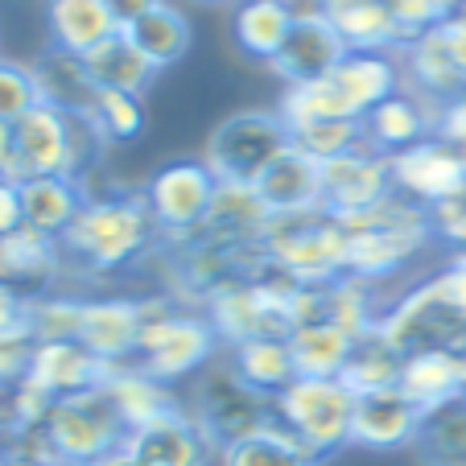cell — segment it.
<instances>
[{
	"mask_svg": "<svg viewBox=\"0 0 466 466\" xmlns=\"http://www.w3.org/2000/svg\"><path fill=\"white\" fill-rule=\"evenodd\" d=\"M417 450H421L425 466H466V396L425 413Z\"/></svg>",
	"mask_w": 466,
	"mask_h": 466,
	"instance_id": "37",
	"label": "cell"
},
{
	"mask_svg": "<svg viewBox=\"0 0 466 466\" xmlns=\"http://www.w3.org/2000/svg\"><path fill=\"white\" fill-rule=\"evenodd\" d=\"M107 363L96 360L79 339H58V343H34L29 355V371L25 380L34 388H42L50 400L62 396H79V392H96L104 388Z\"/></svg>",
	"mask_w": 466,
	"mask_h": 466,
	"instance_id": "19",
	"label": "cell"
},
{
	"mask_svg": "<svg viewBox=\"0 0 466 466\" xmlns=\"http://www.w3.org/2000/svg\"><path fill=\"white\" fill-rule=\"evenodd\" d=\"M285 149H293V137L281 112H236L207 137L203 161L219 182L252 186Z\"/></svg>",
	"mask_w": 466,
	"mask_h": 466,
	"instance_id": "8",
	"label": "cell"
},
{
	"mask_svg": "<svg viewBox=\"0 0 466 466\" xmlns=\"http://www.w3.org/2000/svg\"><path fill=\"white\" fill-rule=\"evenodd\" d=\"M112 5V13H116V21H120V29H128V25H137L141 17H149L153 9H161L166 0H107Z\"/></svg>",
	"mask_w": 466,
	"mask_h": 466,
	"instance_id": "49",
	"label": "cell"
},
{
	"mask_svg": "<svg viewBox=\"0 0 466 466\" xmlns=\"http://www.w3.org/2000/svg\"><path fill=\"white\" fill-rule=\"evenodd\" d=\"M104 137L83 112H66L58 104H37L17 120V169L13 182L29 177H75L87 182V169L96 166Z\"/></svg>",
	"mask_w": 466,
	"mask_h": 466,
	"instance_id": "4",
	"label": "cell"
},
{
	"mask_svg": "<svg viewBox=\"0 0 466 466\" xmlns=\"http://www.w3.org/2000/svg\"><path fill=\"white\" fill-rule=\"evenodd\" d=\"M42 104V87H37L34 66L13 58H0V120L17 124L25 112Z\"/></svg>",
	"mask_w": 466,
	"mask_h": 466,
	"instance_id": "41",
	"label": "cell"
},
{
	"mask_svg": "<svg viewBox=\"0 0 466 466\" xmlns=\"http://www.w3.org/2000/svg\"><path fill=\"white\" fill-rule=\"evenodd\" d=\"M388 194H396L392 169H388L384 153H376L371 145H360L322 166V211L339 215V219L384 203Z\"/></svg>",
	"mask_w": 466,
	"mask_h": 466,
	"instance_id": "13",
	"label": "cell"
},
{
	"mask_svg": "<svg viewBox=\"0 0 466 466\" xmlns=\"http://www.w3.org/2000/svg\"><path fill=\"white\" fill-rule=\"evenodd\" d=\"M17 228H25V219H21V186L13 177H0V239L13 236Z\"/></svg>",
	"mask_w": 466,
	"mask_h": 466,
	"instance_id": "47",
	"label": "cell"
},
{
	"mask_svg": "<svg viewBox=\"0 0 466 466\" xmlns=\"http://www.w3.org/2000/svg\"><path fill=\"white\" fill-rule=\"evenodd\" d=\"M462 396H466V351H462Z\"/></svg>",
	"mask_w": 466,
	"mask_h": 466,
	"instance_id": "52",
	"label": "cell"
},
{
	"mask_svg": "<svg viewBox=\"0 0 466 466\" xmlns=\"http://www.w3.org/2000/svg\"><path fill=\"white\" fill-rule=\"evenodd\" d=\"M215 190H219V177L211 174V166L203 157L166 161L141 186L153 223H157L161 239H169V244H182V239L203 231L211 203H215Z\"/></svg>",
	"mask_w": 466,
	"mask_h": 466,
	"instance_id": "10",
	"label": "cell"
},
{
	"mask_svg": "<svg viewBox=\"0 0 466 466\" xmlns=\"http://www.w3.org/2000/svg\"><path fill=\"white\" fill-rule=\"evenodd\" d=\"M289 351L298 363V376H343L355 351V335H347L335 322L309 318L298 330H289Z\"/></svg>",
	"mask_w": 466,
	"mask_h": 466,
	"instance_id": "31",
	"label": "cell"
},
{
	"mask_svg": "<svg viewBox=\"0 0 466 466\" xmlns=\"http://www.w3.org/2000/svg\"><path fill=\"white\" fill-rule=\"evenodd\" d=\"M66 277V256L62 244L34 228H17L13 236L0 239V281L13 285L25 301L54 293Z\"/></svg>",
	"mask_w": 466,
	"mask_h": 466,
	"instance_id": "16",
	"label": "cell"
},
{
	"mask_svg": "<svg viewBox=\"0 0 466 466\" xmlns=\"http://www.w3.org/2000/svg\"><path fill=\"white\" fill-rule=\"evenodd\" d=\"M355 400L360 396L347 388L343 376H298L273 400L277 421L322 462L326 454L351 446Z\"/></svg>",
	"mask_w": 466,
	"mask_h": 466,
	"instance_id": "7",
	"label": "cell"
},
{
	"mask_svg": "<svg viewBox=\"0 0 466 466\" xmlns=\"http://www.w3.org/2000/svg\"><path fill=\"white\" fill-rule=\"evenodd\" d=\"M145 330V298H83L79 343L107 368L137 363Z\"/></svg>",
	"mask_w": 466,
	"mask_h": 466,
	"instance_id": "14",
	"label": "cell"
},
{
	"mask_svg": "<svg viewBox=\"0 0 466 466\" xmlns=\"http://www.w3.org/2000/svg\"><path fill=\"white\" fill-rule=\"evenodd\" d=\"M318 13L335 25V34L347 42V50L388 54L405 46L400 25H396L384 0H318Z\"/></svg>",
	"mask_w": 466,
	"mask_h": 466,
	"instance_id": "26",
	"label": "cell"
},
{
	"mask_svg": "<svg viewBox=\"0 0 466 466\" xmlns=\"http://www.w3.org/2000/svg\"><path fill=\"white\" fill-rule=\"evenodd\" d=\"M17 186H21V219H25V228L42 231L50 239L66 236L91 198L87 182H75V177H29V182Z\"/></svg>",
	"mask_w": 466,
	"mask_h": 466,
	"instance_id": "28",
	"label": "cell"
},
{
	"mask_svg": "<svg viewBox=\"0 0 466 466\" xmlns=\"http://www.w3.org/2000/svg\"><path fill=\"white\" fill-rule=\"evenodd\" d=\"M396 388H400L421 413L454 405V400H462V351H441V347L409 351L405 363H400Z\"/></svg>",
	"mask_w": 466,
	"mask_h": 466,
	"instance_id": "25",
	"label": "cell"
},
{
	"mask_svg": "<svg viewBox=\"0 0 466 466\" xmlns=\"http://www.w3.org/2000/svg\"><path fill=\"white\" fill-rule=\"evenodd\" d=\"M405 91L400 62L388 54H360L351 50L330 75L309 83H293L281 96V120L289 124H314V120H363L371 107Z\"/></svg>",
	"mask_w": 466,
	"mask_h": 466,
	"instance_id": "2",
	"label": "cell"
},
{
	"mask_svg": "<svg viewBox=\"0 0 466 466\" xmlns=\"http://www.w3.org/2000/svg\"><path fill=\"white\" fill-rule=\"evenodd\" d=\"M96 466H137V458H132L128 450L120 446V450H112V454H107V458H99Z\"/></svg>",
	"mask_w": 466,
	"mask_h": 466,
	"instance_id": "51",
	"label": "cell"
},
{
	"mask_svg": "<svg viewBox=\"0 0 466 466\" xmlns=\"http://www.w3.org/2000/svg\"><path fill=\"white\" fill-rule=\"evenodd\" d=\"M293 21H298V13H293L289 0H236L231 34H236L244 54H252V58L273 66V58L281 54Z\"/></svg>",
	"mask_w": 466,
	"mask_h": 466,
	"instance_id": "29",
	"label": "cell"
},
{
	"mask_svg": "<svg viewBox=\"0 0 466 466\" xmlns=\"http://www.w3.org/2000/svg\"><path fill=\"white\" fill-rule=\"evenodd\" d=\"M458 5H466V0H458Z\"/></svg>",
	"mask_w": 466,
	"mask_h": 466,
	"instance_id": "56",
	"label": "cell"
},
{
	"mask_svg": "<svg viewBox=\"0 0 466 466\" xmlns=\"http://www.w3.org/2000/svg\"><path fill=\"white\" fill-rule=\"evenodd\" d=\"M433 137L446 145H454L458 153H466V91L433 112Z\"/></svg>",
	"mask_w": 466,
	"mask_h": 466,
	"instance_id": "45",
	"label": "cell"
},
{
	"mask_svg": "<svg viewBox=\"0 0 466 466\" xmlns=\"http://www.w3.org/2000/svg\"><path fill=\"white\" fill-rule=\"evenodd\" d=\"M219 335L203 309L177 306L166 293L145 298V330L137 347V363L161 384H182L190 376H203L219 355Z\"/></svg>",
	"mask_w": 466,
	"mask_h": 466,
	"instance_id": "6",
	"label": "cell"
},
{
	"mask_svg": "<svg viewBox=\"0 0 466 466\" xmlns=\"http://www.w3.org/2000/svg\"><path fill=\"white\" fill-rule=\"evenodd\" d=\"M268 219H273V215H268V207L260 203L256 186L219 182L211 215H207L198 236L211 239V244H223V248H239V252H260V239H264Z\"/></svg>",
	"mask_w": 466,
	"mask_h": 466,
	"instance_id": "21",
	"label": "cell"
},
{
	"mask_svg": "<svg viewBox=\"0 0 466 466\" xmlns=\"http://www.w3.org/2000/svg\"><path fill=\"white\" fill-rule=\"evenodd\" d=\"M34 75H37V87H42L46 104H58V107H66V112H87L96 87H91V79H87L83 58H71V54H62L50 46V50L34 62Z\"/></svg>",
	"mask_w": 466,
	"mask_h": 466,
	"instance_id": "36",
	"label": "cell"
},
{
	"mask_svg": "<svg viewBox=\"0 0 466 466\" xmlns=\"http://www.w3.org/2000/svg\"><path fill=\"white\" fill-rule=\"evenodd\" d=\"M0 466H9V458H5V450H0Z\"/></svg>",
	"mask_w": 466,
	"mask_h": 466,
	"instance_id": "54",
	"label": "cell"
},
{
	"mask_svg": "<svg viewBox=\"0 0 466 466\" xmlns=\"http://www.w3.org/2000/svg\"><path fill=\"white\" fill-rule=\"evenodd\" d=\"M376 330L400 355L430 351V347H441V351H466V314L450 306V298L438 289L433 277L400 293V298L384 309V318H380Z\"/></svg>",
	"mask_w": 466,
	"mask_h": 466,
	"instance_id": "11",
	"label": "cell"
},
{
	"mask_svg": "<svg viewBox=\"0 0 466 466\" xmlns=\"http://www.w3.org/2000/svg\"><path fill=\"white\" fill-rule=\"evenodd\" d=\"M228 363L236 368V376L244 384H252L256 392L273 396V400L298 380L289 339H252V343H239L228 351Z\"/></svg>",
	"mask_w": 466,
	"mask_h": 466,
	"instance_id": "32",
	"label": "cell"
},
{
	"mask_svg": "<svg viewBox=\"0 0 466 466\" xmlns=\"http://www.w3.org/2000/svg\"><path fill=\"white\" fill-rule=\"evenodd\" d=\"M430 228H433V239L450 244L454 252H466V190L430 207Z\"/></svg>",
	"mask_w": 466,
	"mask_h": 466,
	"instance_id": "43",
	"label": "cell"
},
{
	"mask_svg": "<svg viewBox=\"0 0 466 466\" xmlns=\"http://www.w3.org/2000/svg\"><path fill=\"white\" fill-rule=\"evenodd\" d=\"M388 13L400 25V37L413 42V37L430 34V29L446 25V17L458 9V0H384Z\"/></svg>",
	"mask_w": 466,
	"mask_h": 466,
	"instance_id": "42",
	"label": "cell"
},
{
	"mask_svg": "<svg viewBox=\"0 0 466 466\" xmlns=\"http://www.w3.org/2000/svg\"><path fill=\"white\" fill-rule=\"evenodd\" d=\"M347 54H351L347 42L335 34V25L322 13H298L281 54L273 58V71L285 79V87H293V83H309L330 75Z\"/></svg>",
	"mask_w": 466,
	"mask_h": 466,
	"instance_id": "18",
	"label": "cell"
},
{
	"mask_svg": "<svg viewBox=\"0 0 466 466\" xmlns=\"http://www.w3.org/2000/svg\"><path fill=\"white\" fill-rule=\"evenodd\" d=\"M400 75H405L409 96L425 99L430 107H441L446 99L466 91V75L458 71L454 54H450L446 37H441V25L400 46Z\"/></svg>",
	"mask_w": 466,
	"mask_h": 466,
	"instance_id": "20",
	"label": "cell"
},
{
	"mask_svg": "<svg viewBox=\"0 0 466 466\" xmlns=\"http://www.w3.org/2000/svg\"><path fill=\"white\" fill-rule=\"evenodd\" d=\"M207 5H223V0H207Z\"/></svg>",
	"mask_w": 466,
	"mask_h": 466,
	"instance_id": "55",
	"label": "cell"
},
{
	"mask_svg": "<svg viewBox=\"0 0 466 466\" xmlns=\"http://www.w3.org/2000/svg\"><path fill=\"white\" fill-rule=\"evenodd\" d=\"M87 66L91 87L99 91H128V96H145L157 79V66L145 58L137 46H132L128 34H116L112 42H104L99 50H91L83 58Z\"/></svg>",
	"mask_w": 466,
	"mask_h": 466,
	"instance_id": "30",
	"label": "cell"
},
{
	"mask_svg": "<svg viewBox=\"0 0 466 466\" xmlns=\"http://www.w3.org/2000/svg\"><path fill=\"white\" fill-rule=\"evenodd\" d=\"M87 116L96 124V132L104 137V145L116 141H137L149 124V112H145V96H128V91H99L91 96Z\"/></svg>",
	"mask_w": 466,
	"mask_h": 466,
	"instance_id": "38",
	"label": "cell"
},
{
	"mask_svg": "<svg viewBox=\"0 0 466 466\" xmlns=\"http://www.w3.org/2000/svg\"><path fill=\"white\" fill-rule=\"evenodd\" d=\"M50 46L71 58H87L116 34H124L107 0H46Z\"/></svg>",
	"mask_w": 466,
	"mask_h": 466,
	"instance_id": "23",
	"label": "cell"
},
{
	"mask_svg": "<svg viewBox=\"0 0 466 466\" xmlns=\"http://www.w3.org/2000/svg\"><path fill=\"white\" fill-rule=\"evenodd\" d=\"M219 462L223 466H318V458L281 421H273L264 425L260 433H252V438L223 446Z\"/></svg>",
	"mask_w": 466,
	"mask_h": 466,
	"instance_id": "34",
	"label": "cell"
},
{
	"mask_svg": "<svg viewBox=\"0 0 466 466\" xmlns=\"http://www.w3.org/2000/svg\"><path fill=\"white\" fill-rule=\"evenodd\" d=\"M293 149L309 153L314 161H335L343 153L360 149L363 141V120H314V124H293L289 128Z\"/></svg>",
	"mask_w": 466,
	"mask_h": 466,
	"instance_id": "40",
	"label": "cell"
},
{
	"mask_svg": "<svg viewBox=\"0 0 466 466\" xmlns=\"http://www.w3.org/2000/svg\"><path fill=\"white\" fill-rule=\"evenodd\" d=\"M104 396L112 400L116 417L124 421V430L137 433L145 425L161 421V417L177 413L182 400L174 396V388L161 384L157 376L141 368V363H120V368H107L104 376Z\"/></svg>",
	"mask_w": 466,
	"mask_h": 466,
	"instance_id": "22",
	"label": "cell"
},
{
	"mask_svg": "<svg viewBox=\"0 0 466 466\" xmlns=\"http://www.w3.org/2000/svg\"><path fill=\"white\" fill-rule=\"evenodd\" d=\"M29 355H34V335L17 330V335H0V392H9L25 380Z\"/></svg>",
	"mask_w": 466,
	"mask_h": 466,
	"instance_id": "44",
	"label": "cell"
},
{
	"mask_svg": "<svg viewBox=\"0 0 466 466\" xmlns=\"http://www.w3.org/2000/svg\"><path fill=\"white\" fill-rule=\"evenodd\" d=\"M441 37H446L450 54H454L458 71L466 75V5H458V9L446 17V25H441Z\"/></svg>",
	"mask_w": 466,
	"mask_h": 466,
	"instance_id": "48",
	"label": "cell"
},
{
	"mask_svg": "<svg viewBox=\"0 0 466 466\" xmlns=\"http://www.w3.org/2000/svg\"><path fill=\"white\" fill-rule=\"evenodd\" d=\"M343 228H347V277H360L368 285L396 277L433 239L430 211L400 198V194H388L384 203L368 207L360 215H347Z\"/></svg>",
	"mask_w": 466,
	"mask_h": 466,
	"instance_id": "3",
	"label": "cell"
},
{
	"mask_svg": "<svg viewBox=\"0 0 466 466\" xmlns=\"http://www.w3.org/2000/svg\"><path fill=\"white\" fill-rule=\"evenodd\" d=\"M388 169H392V190L425 211L466 190V153H458L454 145L438 141V137L392 153Z\"/></svg>",
	"mask_w": 466,
	"mask_h": 466,
	"instance_id": "12",
	"label": "cell"
},
{
	"mask_svg": "<svg viewBox=\"0 0 466 466\" xmlns=\"http://www.w3.org/2000/svg\"><path fill=\"white\" fill-rule=\"evenodd\" d=\"M433 112L438 107H430L425 99L409 96V91H396L392 99H384L380 107H371L363 116V141L376 153H384V157H392L400 149H413V145L433 137Z\"/></svg>",
	"mask_w": 466,
	"mask_h": 466,
	"instance_id": "27",
	"label": "cell"
},
{
	"mask_svg": "<svg viewBox=\"0 0 466 466\" xmlns=\"http://www.w3.org/2000/svg\"><path fill=\"white\" fill-rule=\"evenodd\" d=\"M400 363H405V355L396 351L380 330H368V335L355 339V351L343 368V380L355 396L380 392V388H396V380H400Z\"/></svg>",
	"mask_w": 466,
	"mask_h": 466,
	"instance_id": "35",
	"label": "cell"
},
{
	"mask_svg": "<svg viewBox=\"0 0 466 466\" xmlns=\"http://www.w3.org/2000/svg\"><path fill=\"white\" fill-rule=\"evenodd\" d=\"M124 450L137 458V466H211V458L219 454L211 433L198 425V417L186 405L161 421L145 425V430L128 433Z\"/></svg>",
	"mask_w": 466,
	"mask_h": 466,
	"instance_id": "15",
	"label": "cell"
},
{
	"mask_svg": "<svg viewBox=\"0 0 466 466\" xmlns=\"http://www.w3.org/2000/svg\"><path fill=\"white\" fill-rule=\"evenodd\" d=\"M264 264L281 277L306 285H330L347 277V228L339 215L322 211H298V215H273L260 239Z\"/></svg>",
	"mask_w": 466,
	"mask_h": 466,
	"instance_id": "5",
	"label": "cell"
},
{
	"mask_svg": "<svg viewBox=\"0 0 466 466\" xmlns=\"http://www.w3.org/2000/svg\"><path fill=\"white\" fill-rule=\"evenodd\" d=\"M25 309H29V301L21 298L13 285L0 281V335H17V330H29V326H25Z\"/></svg>",
	"mask_w": 466,
	"mask_h": 466,
	"instance_id": "46",
	"label": "cell"
},
{
	"mask_svg": "<svg viewBox=\"0 0 466 466\" xmlns=\"http://www.w3.org/2000/svg\"><path fill=\"white\" fill-rule=\"evenodd\" d=\"M161 231L149 215L141 190H112V194H91L87 207L79 211L75 228L58 239L66 268L83 277H112L124 273L132 264H141L145 256L157 248Z\"/></svg>",
	"mask_w": 466,
	"mask_h": 466,
	"instance_id": "1",
	"label": "cell"
},
{
	"mask_svg": "<svg viewBox=\"0 0 466 466\" xmlns=\"http://www.w3.org/2000/svg\"><path fill=\"white\" fill-rule=\"evenodd\" d=\"M124 34L132 37V46L145 54V58L157 66V71H166V66H174V62L186 58V50H190V21H186V13H177L174 5H161V9H153L149 17H141L137 25H128Z\"/></svg>",
	"mask_w": 466,
	"mask_h": 466,
	"instance_id": "33",
	"label": "cell"
},
{
	"mask_svg": "<svg viewBox=\"0 0 466 466\" xmlns=\"http://www.w3.org/2000/svg\"><path fill=\"white\" fill-rule=\"evenodd\" d=\"M79 322H83V298L79 293H42L29 301L25 309V326L34 343H58V339H79Z\"/></svg>",
	"mask_w": 466,
	"mask_h": 466,
	"instance_id": "39",
	"label": "cell"
},
{
	"mask_svg": "<svg viewBox=\"0 0 466 466\" xmlns=\"http://www.w3.org/2000/svg\"><path fill=\"white\" fill-rule=\"evenodd\" d=\"M17 169V124L0 120V177H13Z\"/></svg>",
	"mask_w": 466,
	"mask_h": 466,
	"instance_id": "50",
	"label": "cell"
},
{
	"mask_svg": "<svg viewBox=\"0 0 466 466\" xmlns=\"http://www.w3.org/2000/svg\"><path fill=\"white\" fill-rule=\"evenodd\" d=\"M425 413L409 400L400 388H380V392H363L355 400V425H351V446L363 450H405L417 446L421 438Z\"/></svg>",
	"mask_w": 466,
	"mask_h": 466,
	"instance_id": "17",
	"label": "cell"
},
{
	"mask_svg": "<svg viewBox=\"0 0 466 466\" xmlns=\"http://www.w3.org/2000/svg\"><path fill=\"white\" fill-rule=\"evenodd\" d=\"M5 458H9V454H5ZM9 466H34V462H21V458H9Z\"/></svg>",
	"mask_w": 466,
	"mask_h": 466,
	"instance_id": "53",
	"label": "cell"
},
{
	"mask_svg": "<svg viewBox=\"0 0 466 466\" xmlns=\"http://www.w3.org/2000/svg\"><path fill=\"white\" fill-rule=\"evenodd\" d=\"M256 194L268 215H298L322 207V161L301 149H285L273 166L256 177Z\"/></svg>",
	"mask_w": 466,
	"mask_h": 466,
	"instance_id": "24",
	"label": "cell"
},
{
	"mask_svg": "<svg viewBox=\"0 0 466 466\" xmlns=\"http://www.w3.org/2000/svg\"><path fill=\"white\" fill-rule=\"evenodd\" d=\"M190 413L198 417V425L211 433V441L219 450L231 446V441L252 438L264 425L277 421L273 396H264V392H256L252 384H244L231 363H211V368L198 376Z\"/></svg>",
	"mask_w": 466,
	"mask_h": 466,
	"instance_id": "9",
	"label": "cell"
}]
</instances>
